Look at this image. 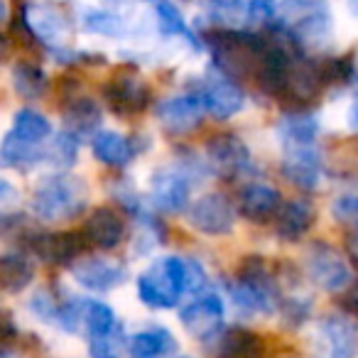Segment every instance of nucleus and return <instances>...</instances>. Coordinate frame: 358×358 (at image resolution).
Instances as JSON below:
<instances>
[{
  "label": "nucleus",
  "instance_id": "nucleus-1",
  "mask_svg": "<svg viewBox=\"0 0 358 358\" xmlns=\"http://www.w3.org/2000/svg\"><path fill=\"white\" fill-rule=\"evenodd\" d=\"M275 17L278 30L304 52L324 50L334 35V15L327 0H282Z\"/></svg>",
  "mask_w": 358,
  "mask_h": 358
},
{
  "label": "nucleus",
  "instance_id": "nucleus-2",
  "mask_svg": "<svg viewBox=\"0 0 358 358\" xmlns=\"http://www.w3.org/2000/svg\"><path fill=\"white\" fill-rule=\"evenodd\" d=\"M89 204V185L69 172L40 179L32 192L30 211L47 224H64L81 214Z\"/></svg>",
  "mask_w": 358,
  "mask_h": 358
},
{
  "label": "nucleus",
  "instance_id": "nucleus-3",
  "mask_svg": "<svg viewBox=\"0 0 358 358\" xmlns=\"http://www.w3.org/2000/svg\"><path fill=\"white\" fill-rule=\"evenodd\" d=\"M204 42L214 57V66L231 79L253 76L258 71L260 57L268 45V37L255 32H238L234 27H219L204 35Z\"/></svg>",
  "mask_w": 358,
  "mask_h": 358
},
{
  "label": "nucleus",
  "instance_id": "nucleus-4",
  "mask_svg": "<svg viewBox=\"0 0 358 358\" xmlns=\"http://www.w3.org/2000/svg\"><path fill=\"white\" fill-rule=\"evenodd\" d=\"M206 169L209 167L196 157H179L172 164L155 169L148 187L152 206L164 214H185L189 209L192 187L201 182Z\"/></svg>",
  "mask_w": 358,
  "mask_h": 358
},
{
  "label": "nucleus",
  "instance_id": "nucleus-5",
  "mask_svg": "<svg viewBox=\"0 0 358 358\" xmlns=\"http://www.w3.org/2000/svg\"><path fill=\"white\" fill-rule=\"evenodd\" d=\"M229 297L243 314H270L280 304L278 278L263 258L250 255L229 282Z\"/></svg>",
  "mask_w": 358,
  "mask_h": 358
},
{
  "label": "nucleus",
  "instance_id": "nucleus-6",
  "mask_svg": "<svg viewBox=\"0 0 358 358\" xmlns=\"http://www.w3.org/2000/svg\"><path fill=\"white\" fill-rule=\"evenodd\" d=\"M138 297L150 309H172L187 292V260L164 255L138 275Z\"/></svg>",
  "mask_w": 358,
  "mask_h": 358
},
{
  "label": "nucleus",
  "instance_id": "nucleus-7",
  "mask_svg": "<svg viewBox=\"0 0 358 358\" xmlns=\"http://www.w3.org/2000/svg\"><path fill=\"white\" fill-rule=\"evenodd\" d=\"M22 27L27 35L35 37L42 47L55 52L62 59L64 57H81L69 47L71 42V22L59 8L50 6V3H27L22 10Z\"/></svg>",
  "mask_w": 358,
  "mask_h": 358
},
{
  "label": "nucleus",
  "instance_id": "nucleus-8",
  "mask_svg": "<svg viewBox=\"0 0 358 358\" xmlns=\"http://www.w3.org/2000/svg\"><path fill=\"white\" fill-rule=\"evenodd\" d=\"M304 273L324 292H343L353 282V270L346 263V258L322 241L309 245L307 255H304Z\"/></svg>",
  "mask_w": 358,
  "mask_h": 358
},
{
  "label": "nucleus",
  "instance_id": "nucleus-9",
  "mask_svg": "<svg viewBox=\"0 0 358 358\" xmlns=\"http://www.w3.org/2000/svg\"><path fill=\"white\" fill-rule=\"evenodd\" d=\"M194 94L201 99L206 113L214 115L216 120H226L231 115H236L245 103L243 89L238 86V81L231 79L229 74H224L221 69L211 66L199 81H196Z\"/></svg>",
  "mask_w": 358,
  "mask_h": 358
},
{
  "label": "nucleus",
  "instance_id": "nucleus-10",
  "mask_svg": "<svg viewBox=\"0 0 358 358\" xmlns=\"http://www.w3.org/2000/svg\"><path fill=\"white\" fill-rule=\"evenodd\" d=\"M236 206L226 199L224 194H204L189 204L187 209V221L194 231L204 236H211V238H219V236H229L236 226Z\"/></svg>",
  "mask_w": 358,
  "mask_h": 358
},
{
  "label": "nucleus",
  "instance_id": "nucleus-11",
  "mask_svg": "<svg viewBox=\"0 0 358 358\" xmlns=\"http://www.w3.org/2000/svg\"><path fill=\"white\" fill-rule=\"evenodd\" d=\"M101 94H103L106 106L120 118H133V115L143 113L150 106V99H152L150 86L138 74L110 76L101 89Z\"/></svg>",
  "mask_w": 358,
  "mask_h": 358
},
{
  "label": "nucleus",
  "instance_id": "nucleus-12",
  "mask_svg": "<svg viewBox=\"0 0 358 358\" xmlns=\"http://www.w3.org/2000/svg\"><path fill=\"white\" fill-rule=\"evenodd\" d=\"M22 245L50 265H74L81 258V250L86 248V241L84 236L74 234V231H69V234L27 231L22 236Z\"/></svg>",
  "mask_w": 358,
  "mask_h": 358
},
{
  "label": "nucleus",
  "instance_id": "nucleus-13",
  "mask_svg": "<svg viewBox=\"0 0 358 358\" xmlns=\"http://www.w3.org/2000/svg\"><path fill=\"white\" fill-rule=\"evenodd\" d=\"M206 162H209V169L229 179L253 169L250 148L236 133H219L206 140Z\"/></svg>",
  "mask_w": 358,
  "mask_h": 358
},
{
  "label": "nucleus",
  "instance_id": "nucleus-14",
  "mask_svg": "<svg viewBox=\"0 0 358 358\" xmlns=\"http://www.w3.org/2000/svg\"><path fill=\"white\" fill-rule=\"evenodd\" d=\"M157 123L162 125V130L167 135H189L204 120V103H201L199 96L192 91V94H179V96H169V99L159 101L157 103Z\"/></svg>",
  "mask_w": 358,
  "mask_h": 358
},
{
  "label": "nucleus",
  "instance_id": "nucleus-15",
  "mask_svg": "<svg viewBox=\"0 0 358 358\" xmlns=\"http://www.w3.org/2000/svg\"><path fill=\"white\" fill-rule=\"evenodd\" d=\"M282 177L302 192H314L324 179V157L319 145L282 150Z\"/></svg>",
  "mask_w": 358,
  "mask_h": 358
},
{
  "label": "nucleus",
  "instance_id": "nucleus-16",
  "mask_svg": "<svg viewBox=\"0 0 358 358\" xmlns=\"http://www.w3.org/2000/svg\"><path fill=\"white\" fill-rule=\"evenodd\" d=\"M71 278L81 287L91 289V292H108V289H115L118 285H123L128 273H125V265L113 258H106V255H89V258H84L81 255L71 265Z\"/></svg>",
  "mask_w": 358,
  "mask_h": 358
},
{
  "label": "nucleus",
  "instance_id": "nucleus-17",
  "mask_svg": "<svg viewBox=\"0 0 358 358\" xmlns=\"http://www.w3.org/2000/svg\"><path fill=\"white\" fill-rule=\"evenodd\" d=\"M289 74H292V57H289V52L285 50V45L280 40H270L268 37V45H265L258 71H255L258 86L268 96H273V99H282V96H287Z\"/></svg>",
  "mask_w": 358,
  "mask_h": 358
},
{
  "label": "nucleus",
  "instance_id": "nucleus-18",
  "mask_svg": "<svg viewBox=\"0 0 358 358\" xmlns=\"http://www.w3.org/2000/svg\"><path fill=\"white\" fill-rule=\"evenodd\" d=\"M179 322L185 324V329L192 336L201 338V341L214 338L221 329V322H224V302H221V297L214 292L199 294L194 302L182 307Z\"/></svg>",
  "mask_w": 358,
  "mask_h": 358
},
{
  "label": "nucleus",
  "instance_id": "nucleus-19",
  "mask_svg": "<svg viewBox=\"0 0 358 358\" xmlns=\"http://www.w3.org/2000/svg\"><path fill=\"white\" fill-rule=\"evenodd\" d=\"M322 358H353L358 351V329L341 314H329L319 322Z\"/></svg>",
  "mask_w": 358,
  "mask_h": 358
},
{
  "label": "nucleus",
  "instance_id": "nucleus-20",
  "mask_svg": "<svg viewBox=\"0 0 358 358\" xmlns=\"http://www.w3.org/2000/svg\"><path fill=\"white\" fill-rule=\"evenodd\" d=\"M280 204V192L273 185H265V182H248V185L241 187L238 192V214L243 219L253 221V224H265V221L275 219Z\"/></svg>",
  "mask_w": 358,
  "mask_h": 358
},
{
  "label": "nucleus",
  "instance_id": "nucleus-21",
  "mask_svg": "<svg viewBox=\"0 0 358 358\" xmlns=\"http://www.w3.org/2000/svg\"><path fill=\"white\" fill-rule=\"evenodd\" d=\"M317 221V211L307 199L282 201L275 214V236L285 243H297L312 231Z\"/></svg>",
  "mask_w": 358,
  "mask_h": 358
},
{
  "label": "nucleus",
  "instance_id": "nucleus-22",
  "mask_svg": "<svg viewBox=\"0 0 358 358\" xmlns=\"http://www.w3.org/2000/svg\"><path fill=\"white\" fill-rule=\"evenodd\" d=\"M62 113H64V130L74 138L96 135L101 130V106L86 94H66L62 101Z\"/></svg>",
  "mask_w": 358,
  "mask_h": 358
},
{
  "label": "nucleus",
  "instance_id": "nucleus-23",
  "mask_svg": "<svg viewBox=\"0 0 358 358\" xmlns=\"http://www.w3.org/2000/svg\"><path fill=\"white\" fill-rule=\"evenodd\" d=\"M81 236H84L86 245H94L99 250H113L125 238V221L115 209L103 206V209H96L86 219Z\"/></svg>",
  "mask_w": 358,
  "mask_h": 358
},
{
  "label": "nucleus",
  "instance_id": "nucleus-24",
  "mask_svg": "<svg viewBox=\"0 0 358 358\" xmlns=\"http://www.w3.org/2000/svg\"><path fill=\"white\" fill-rule=\"evenodd\" d=\"M275 135H278L282 150L319 145V120L309 110L302 108L287 110L278 120V125H275Z\"/></svg>",
  "mask_w": 358,
  "mask_h": 358
},
{
  "label": "nucleus",
  "instance_id": "nucleus-25",
  "mask_svg": "<svg viewBox=\"0 0 358 358\" xmlns=\"http://www.w3.org/2000/svg\"><path fill=\"white\" fill-rule=\"evenodd\" d=\"M138 140L120 135L115 130H99L91 138V152L101 164L113 169H125L138 157Z\"/></svg>",
  "mask_w": 358,
  "mask_h": 358
},
{
  "label": "nucleus",
  "instance_id": "nucleus-26",
  "mask_svg": "<svg viewBox=\"0 0 358 358\" xmlns=\"http://www.w3.org/2000/svg\"><path fill=\"white\" fill-rule=\"evenodd\" d=\"M13 140L27 145L32 150H40L45 155V145L52 138V120L45 113H40L37 108H20L13 115V125L8 130Z\"/></svg>",
  "mask_w": 358,
  "mask_h": 358
},
{
  "label": "nucleus",
  "instance_id": "nucleus-27",
  "mask_svg": "<svg viewBox=\"0 0 358 358\" xmlns=\"http://www.w3.org/2000/svg\"><path fill=\"white\" fill-rule=\"evenodd\" d=\"M177 351L172 331L164 327H150L130 336L128 356L130 358H172Z\"/></svg>",
  "mask_w": 358,
  "mask_h": 358
},
{
  "label": "nucleus",
  "instance_id": "nucleus-28",
  "mask_svg": "<svg viewBox=\"0 0 358 358\" xmlns=\"http://www.w3.org/2000/svg\"><path fill=\"white\" fill-rule=\"evenodd\" d=\"M35 280V265L25 250H10L0 255V289L17 294Z\"/></svg>",
  "mask_w": 358,
  "mask_h": 358
},
{
  "label": "nucleus",
  "instance_id": "nucleus-29",
  "mask_svg": "<svg viewBox=\"0 0 358 358\" xmlns=\"http://www.w3.org/2000/svg\"><path fill=\"white\" fill-rule=\"evenodd\" d=\"M219 358H265V341L250 329H231L219 341Z\"/></svg>",
  "mask_w": 358,
  "mask_h": 358
},
{
  "label": "nucleus",
  "instance_id": "nucleus-30",
  "mask_svg": "<svg viewBox=\"0 0 358 358\" xmlns=\"http://www.w3.org/2000/svg\"><path fill=\"white\" fill-rule=\"evenodd\" d=\"M155 20H157V27L164 37H172V40L182 42L187 47H199V40L194 37L192 27L187 25L185 15L177 10V6H172L169 0H157L155 3Z\"/></svg>",
  "mask_w": 358,
  "mask_h": 358
},
{
  "label": "nucleus",
  "instance_id": "nucleus-31",
  "mask_svg": "<svg viewBox=\"0 0 358 358\" xmlns=\"http://www.w3.org/2000/svg\"><path fill=\"white\" fill-rule=\"evenodd\" d=\"M81 327L86 329L89 338H103L110 336L120 329L118 319H115L113 309L106 302H99V299H84L81 304Z\"/></svg>",
  "mask_w": 358,
  "mask_h": 358
},
{
  "label": "nucleus",
  "instance_id": "nucleus-32",
  "mask_svg": "<svg viewBox=\"0 0 358 358\" xmlns=\"http://www.w3.org/2000/svg\"><path fill=\"white\" fill-rule=\"evenodd\" d=\"M13 89L20 99L27 101H37L47 94L50 89V79H47L45 69L37 64H30V62H17L13 66Z\"/></svg>",
  "mask_w": 358,
  "mask_h": 358
},
{
  "label": "nucleus",
  "instance_id": "nucleus-33",
  "mask_svg": "<svg viewBox=\"0 0 358 358\" xmlns=\"http://www.w3.org/2000/svg\"><path fill=\"white\" fill-rule=\"evenodd\" d=\"M81 20V27L91 35H101V37H120L125 32V20L123 15L118 13H110V10H101V8H84L79 15Z\"/></svg>",
  "mask_w": 358,
  "mask_h": 358
},
{
  "label": "nucleus",
  "instance_id": "nucleus-34",
  "mask_svg": "<svg viewBox=\"0 0 358 358\" xmlns=\"http://www.w3.org/2000/svg\"><path fill=\"white\" fill-rule=\"evenodd\" d=\"M76 155H79V138H74V135L64 130V133L50 138L42 159L55 169H59V172H66L76 162Z\"/></svg>",
  "mask_w": 358,
  "mask_h": 358
},
{
  "label": "nucleus",
  "instance_id": "nucleus-35",
  "mask_svg": "<svg viewBox=\"0 0 358 358\" xmlns=\"http://www.w3.org/2000/svg\"><path fill=\"white\" fill-rule=\"evenodd\" d=\"M204 15L219 27H234L243 17L245 0H201Z\"/></svg>",
  "mask_w": 358,
  "mask_h": 358
},
{
  "label": "nucleus",
  "instance_id": "nucleus-36",
  "mask_svg": "<svg viewBox=\"0 0 358 358\" xmlns=\"http://www.w3.org/2000/svg\"><path fill=\"white\" fill-rule=\"evenodd\" d=\"M331 216L346 231H358V194H341L334 199Z\"/></svg>",
  "mask_w": 358,
  "mask_h": 358
},
{
  "label": "nucleus",
  "instance_id": "nucleus-37",
  "mask_svg": "<svg viewBox=\"0 0 358 358\" xmlns=\"http://www.w3.org/2000/svg\"><path fill=\"white\" fill-rule=\"evenodd\" d=\"M30 307H32V312L40 319H45V322H57V317H59V302L52 299L47 292H37L35 297H32Z\"/></svg>",
  "mask_w": 358,
  "mask_h": 358
},
{
  "label": "nucleus",
  "instance_id": "nucleus-38",
  "mask_svg": "<svg viewBox=\"0 0 358 358\" xmlns=\"http://www.w3.org/2000/svg\"><path fill=\"white\" fill-rule=\"evenodd\" d=\"M278 15V0H248V20L270 22Z\"/></svg>",
  "mask_w": 358,
  "mask_h": 358
},
{
  "label": "nucleus",
  "instance_id": "nucleus-39",
  "mask_svg": "<svg viewBox=\"0 0 358 358\" xmlns=\"http://www.w3.org/2000/svg\"><path fill=\"white\" fill-rule=\"evenodd\" d=\"M206 287V270L196 260H187V289L196 292V289Z\"/></svg>",
  "mask_w": 358,
  "mask_h": 358
},
{
  "label": "nucleus",
  "instance_id": "nucleus-40",
  "mask_svg": "<svg viewBox=\"0 0 358 358\" xmlns=\"http://www.w3.org/2000/svg\"><path fill=\"white\" fill-rule=\"evenodd\" d=\"M17 204V189L10 182H3L0 179V221H6L8 211Z\"/></svg>",
  "mask_w": 358,
  "mask_h": 358
},
{
  "label": "nucleus",
  "instance_id": "nucleus-41",
  "mask_svg": "<svg viewBox=\"0 0 358 358\" xmlns=\"http://www.w3.org/2000/svg\"><path fill=\"white\" fill-rule=\"evenodd\" d=\"M17 336V329H15V322L13 317L6 312V309H0V351L6 346H10Z\"/></svg>",
  "mask_w": 358,
  "mask_h": 358
},
{
  "label": "nucleus",
  "instance_id": "nucleus-42",
  "mask_svg": "<svg viewBox=\"0 0 358 358\" xmlns=\"http://www.w3.org/2000/svg\"><path fill=\"white\" fill-rule=\"evenodd\" d=\"M346 125L351 133L358 135V99L353 101L351 106H348V113H346Z\"/></svg>",
  "mask_w": 358,
  "mask_h": 358
},
{
  "label": "nucleus",
  "instance_id": "nucleus-43",
  "mask_svg": "<svg viewBox=\"0 0 358 358\" xmlns=\"http://www.w3.org/2000/svg\"><path fill=\"white\" fill-rule=\"evenodd\" d=\"M346 250H348V255L358 263V231H348L346 234Z\"/></svg>",
  "mask_w": 358,
  "mask_h": 358
},
{
  "label": "nucleus",
  "instance_id": "nucleus-44",
  "mask_svg": "<svg viewBox=\"0 0 358 358\" xmlns=\"http://www.w3.org/2000/svg\"><path fill=\"white\" fill-rule=\"evenodd\" d=\"M8 20V0H0V22Z\"/></svg>",
  "mask_w": 358,
  "mask_h": 358
},
{
  "label": "nucleus",
  "instance_id": "nucleus-45",
  "mask_svg": "<svg viewBox=\"0 0 358 358\" xmlns=\"http://www.w3.org/2000/svg\"><path fill=\"white\" fill-rule=\"evenodd\" d=\"M348 10H351L353 17H358V0H348Z\"/></svg>",
  "mask_w": 358,
  "mask_h": 358
},
{
  "label": "nucleus",
  "instance_id": "nucleus-46",
  "mask_svg": "<svg viewBox=\"0 0 358 358\" xmlns=\"http://www.w3.org/2000/svg\"><path fill=\"white\" fill-rule=\"evenodd\" d=\"M3 55H6V40H3V35H0V59H3Z\"/></svg>",
  "mask_w": 358,
  "mask_h": 358
},
{
  "label": "nucleus",
  "instance_id": "nucleus-47",
  "mask_svg": "<svg viewBox=\"0 0 358 358\" xmlns=\"http://www.w3.org/2000/svg\"><path fill=\"white\" fill-rule=\"evenodd\" d=\"M356 79H358V64H356Z\"/></svg>",
  "mask_w": 358,
  "mask_h": 358
},
{
  "label": "nucleus",
  "instance_id": "nucleus-48",
  "mask_svg": "<svg viewBox=\"0 0 358 358\" xmlns=\"http://www.w3.org/2000/svg\"><path fill=\"white\" fill-rule=\"evenodd\" d=\"M179 358H189V356H179Z\"/></svg>",
  "mask_w": 358,
  "mask_h": 358
},
{
  "label": "nucleus",
  "instance_id": "nucleus-49",
  "mask_svg": "<svg viewBox=\"0 0 358 358\" xmlns=\"http://www.w3.org/2000/svg\"><path fill=\"white\" fill-rule=\"evenodd\" d=\"M0 358H8V356H0Z\"/></svg>",
  "mask_w": 358,
  "mask_h": 358
}]
</instances>
